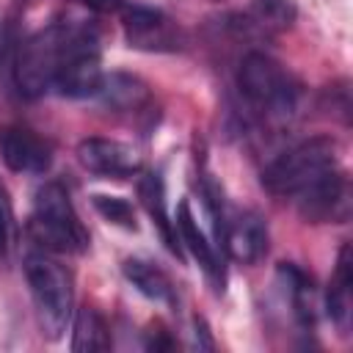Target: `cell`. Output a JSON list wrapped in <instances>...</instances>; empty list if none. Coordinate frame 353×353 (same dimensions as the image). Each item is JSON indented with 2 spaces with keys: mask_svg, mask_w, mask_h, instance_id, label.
<instances>
[{
  "mask_svg": "<svg viewBox=\"0 0 353 353\" xmlns=\"http://www.w3.org/2000/svg\"><path fill=\"white\" fill-rule=\"evenodd\" d=\"M237 88L245 105L265 121H290L301 102L298 77L262 50H248L237 66Z\"/></svg>",
  "mask_w": 353,
  "mask_h": 353,
  "instance_id": "obj_1",
  "label": "cell"
},
{
  "mask_svg": "<svg viewBox=\"0 0 353 353\" xmlns=\"http://www.w3.org/2000/svg\"><path fill=\"white\" fill-rule=\"evenodd\" d=\"M28 234L47 254H83L88 248V232L61 182H44L36 190Z\"/></svg>",
  "mask_w": 353,
  "mask_h": 353,
  "instance_id": "obj_2",
  "label": "cell"
},
{
  "mask_svg": "<svg viewBox=\"0 0 353 353\" xmlns=\"http://www.w3.org/2000/svg\"><path fill=\"white\" fill-rule=\"evenodd\" d=\"M25 279L30 287L41 334L47 339H61L74 312L72 273L58 259H52L47 251L39 248L25 256Z\"/></svg>",
  "mask_w": 353,
  "mask_h": 353,
  "instance_id": "obj_3",
  "label": "cell"
},
{
  "mask_svg": "<svg viewBox=\"0 0 353 353\" xmlns=\"http://www.w3.org/2000/svg\"><path fill=\"white\" fill-rule=\"evenodd\" d=\"M336 141L328 135H314L292 149L281 152L265 171H262V185L268 193L281 196V199H295L303 193L312 182H317L323 174L336 168Z\"/></svg>",
  "mask_w": 353,
  "mask_h": 353,
  "instance_id": "obj_4",
  "label": "cell"
},
{
  "mask_svg": "<svg viewBox=\"0 0 353 353\" xmlns=\"http://www.w3.org/2000/svg\"><path fill=\"white\" fill-rule=\"evenodd\" d=\"M102 77L105 74H102V52L97 33L85 25L63 22V47L52 88L69 99L97 97Z\"/></svg>",
  "mask_w": 353,
  "mask_h": 353,
  "instance_id": "obj_5",
  "label": "cell"
},
{
  "mask_svg": "<svg viewBox=\"0 0 353 353\" xmlns=\"http://www.w3.org/2000/svg\"><path fill=\"white\" fill-rule=\"evenodd\" d=\"M61 47H63V22H52L36 30L17 47L11 74L22 97L36 99L47 88H52L55 69L61 61Z\"/></svg>",
  "mask_w": 353,
  "mask_h": 353,
  "instance_id": "obj_6",
  "label": "cell"
},
{
  "mask_svg": "<svg viewBox=\"0 0 353 353\" xmlns=\"http://www.w3.org/2000/svg\"><path fill=\"white\" fill-rule=\"evenodd\" d=\"M121 28L127 44L146 52H176L185 47V30L160 8L130 3L121 8Z\"/></svg>",
  "mask_w": 353,
  "mask_h": 353,
  "instance_id": "obj_7",
  "label": "cell"
},
{
  "mask_svg": "<svg viewBox=\"0 0 353 353\" xmlns=\"http://www.w3.org/2000/svg\"><path fill=\"white\" fill-rule=\"evenodd\" d=\"M292 201L306 223H345L350 218V179L336 165Z\"/></svg>",
  "mask_w": 353,
  "mask_h": 353,
  "instance_id": "obj_8",
  "label": "cell"
},
{
  "mask_svg": "<svg viewBox=\"0 0 353 353\" xmlns=\"http://www.w3.org/2000/svg\"><path fill=\"white\" fill-rule=\"evenodd\" d=\"M295 6L292 0H251L243 11L226 17V30L234 39L262 44L292 28Z\"/></svg>",
  "mask_w": 353,
  "mask_h": 353,
  "instance_id": "obj_9",
  "label": "cell"
},
{
  "mask_svg": "<svg viewBox=\"0 0 353 353\" xmlns=\"http://www.w3.org/2000/svg\"><path fill=\"white\" fill-rule=\"evenodd\" d=\"M77 160L88 174H97L102 179H127L141 174L138 152L121 141L102 138V135L83 138L77 143Z\"/></svg>",
  "mask_w": 353,
  "mask_h": 353,
  "instance_id": "obj_10",
  "label": "cell"
},
{
  "mask_svg": "<svg viewBox=\"0 0 353 353\" xmlns=\"http://www.w3.org/2000/svg\"><path fill=\"white\" fill-rule=\"evenodd\" d=\"M0 157L14 174H44L52 165V146L36 130L8 124L0 130Z\"/></svg>",
  "mask_w": 353,
  "mask_h": 353,
  "instance_id": "obj_11",
  "label": "cell"
},
{
  "mask_svg": "<svg viewBox=\"0 0 353 353\" xmlns=\"http://www.w3.org/2000/svg\"><path fill=\"white\" fill-rule=\"evenodd\" d=\"M221 240L229 256L243 265H256L268 254V226L262 215L254 210H240L234 215H226Z\"/></svg>",
  "mask_w": 353,
  "mask_h": 353,
  "instance_id": "obj_12",
  "label": "cell"
},
{
  "mask_svg": "<svg viewBox=\"0 0 353 353\" xmlns=\"http://www.w3.org/2000/svg\"><path fill=\"white\" fill-rule=\"evenodd\" d=\"M138 199H141L143 210L149 212L152 223L157 226V232H160L163 243L168 245V251L182 259V243H179V234H176V223L168 218V210H165V185H163V176L157 171H143L138 176Z\"/></svg>",
  "mask_w": 353,
  "mask_h": 353,
  "instance_id": "obj_13",
  "label": "cell"
},
{
  "mask_svg": "<svg viewBox=\"0 0 353 353\" xmlns=\"http://www.w3.org/2000/svg\"><path fill=\"white\" fill-rule=\"evenodd\" d=\"M174 223H176L179 243L193 254V259L201 265V270L210 276V281L221 287V284H223V265H221V259H218L212 243H207L204 232L199 229V221H196V215H193V210H190L188 201H182V204L176 207V221H174Z\"/></svg>",
  "mask_w": 353,
  "mask_h": 353,
  "instance_id": "obj_14",
  "label": "cell"
},
{
  "mask_svg": "<svg viewBox=\"0 0 353 353\" xmlns=\"http://www.w3.org/2000/svg\"><path fill=\"white\" fill-rule=\"evenodd\" d=\"M350 290H353V262H350V245L345 243L339 248L336 268H334V276L325 290L328 317L336 323V328L342 334H347V325H350Z\"/></svg>",
  "mask_w": 353,
  "mask_h": 353,
  "instance_id": "obj_15",
  "label": "cell"
},
{
  "mask_svg": "<svg viewBox=\"0 0 353 353\" xmlns=\"http://www.w3.org/2000/svg\"><path fill=\"white\" fill-rule=\"evenodd\" d=\"M102 97V102L113 110H124V113H138L143 108H149L152 94L146 88L143 80L124 74V72H110L102 77V85L97 91Z\"/></svg>",
  "mask_w": 353,
  "mask_h": 353,
  "instance_id": "obj_16",
  "label": "cell"
},
{
  "mask_svg": "<svg viewBox=\"0 0 353 353\" xmlns=\"http://www.w3.org/2000/svg\"><path fill=\"white\" fill-rule=\"evenodd\" d=\"M121 270H124V279L141 295H146L152 301H165V303L174 301V284L165 276V270H160L157 265H152L146 259H124Z\"/></svg>",
  "mask_w": 353,
  "mask_h": 353,
  "instance_id": "obj_17",
  "label": "cell"
},
{
  "mask_svg": "<svg viewBox=\"0 0 353 353\" xmlns=\"http://www.w3.org/2000/svg\"><path fill=\"white\" fill-rule=\"evenodd\" d=\"M279 273L287 279L295 320H298L303 328H314L317 312H314V281H312V276H309L303 268H298L295 262H281Z\"/></svg>",
  "mask_w": 353,
  "mask_h": 353,
  "instance_id": "obj_18",
  "label": "cell"
},
{
  "mask_svg": "<svg viewBox=\"0 0 353 353\" xmlns=\"http://www.w3.org/2000/svg\"><path fill=\"white\" fill-rule=\"evenodd\" d=\"M110 342V328L108 320L94 309V306H83L74 314V325H72V350L77 353H97V350H108Z\"/></svg>",
  "mask_w": 353,
  "mask_h": 353,
  "instance_id": "obj_19",
  "label": "cell"
},
{
  "mask_svg": "<svg viewBox=\"0 0 353 353\" xmlns=\"http://www.w3.org/2000/svg\"><path fill=\"white\" fill-rule=\"evenodd\" d=\"M94 207H97V212H99L108 223L121 226V229H130V232L138 229V223H135V210H132V204H130L127 199L97 193V196H94Z\"/></svg>",
  "mask_w": 353,
  "mask_h": 353,
  "instance_id": "obj_20",
  "label": "cell"
},
{
  "mask_svg": "<svg viewBox=\"0 0 353 353\" xmlns=\"http://www.w3.org/2000/svg\"><path fill=\"white\" fill-rule=\"evenodd\" d=\"M11 229H14V212H11V201L8 193L0 182V259L8 254L11 248Z\"/></svg>",
  "mask_w": 353,
  "mask_h": 353,
  "instance_id": "obj_21",
  "label": "cell"
},
{
  "mask_svg": "<svg viewBox=\"0 0 353 353\" xmlns=\"http://www.w3.org/2000/svg\"><path fill=\"white\" fill-rule=\"evenodd\" d=\"M74 3L94 14H121V8L127 6V0H74Z\"/></svg>",
  "mask_w": 353,
  "mask_h": 353,
  "instance_id": "obj_22",
  "label": "cell"
},
{
  "mask_svg": "<svg viewBox=\"0 0 353 353\" xmlns=\"http://www.w3.org/2000/svg\"><path fill=\"white\" fill-rule=\"evenodd\" d=\"M146 347H149V350H174V347H176V339H174L163 325H157V334H154V328L149 331Z\"/></svg>",
  "mask_w": 353,
  "mask_h": 353,
  "instance_id": "obj_23",
  "label": "cell"
},
{
  "mask_svg": "<svg viewBox=\"0 0 353 353\" xmlns=\"http://www.w3.org/2000/svg\"><path fill=\"white\" fill-rule=\"evenodd\" d=\"M196 345H199V347H207V350L215 347L212 339H210V334H207V325H204L201 317H196Z\"/></svg>",
  "mask_w": 353,
  "mask_h": 353,
  "instance_id": "obj_24",
  "label": "cell"
},
{
  "mask_svg": "<svg viewBox=\"0 0 353 353\" xmlns=\"http://www.w3.org/2000/svg\"><path fill=\"white\" fill-rule=\"evenodd\" d=\"M0 55H3V47H0Z\"/></svg>",
  "mask_w": 353,
  "mask_h": 353,
  "instance_id": "obj_25",
  "label": "cell"
}]
</instances>
